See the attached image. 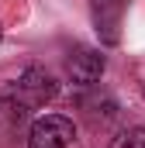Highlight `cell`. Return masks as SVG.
I'll return each mask as SVG.
<instances>
[{
    "mask_svg": "<svg viewBox=\"0 0 145 148\" xmlns=\"http://www.w3.org/2000/svg\"><path fill=\"white\" fill-rule=\"evenodd\" d=\"M55 93H59L55 76L45 73L41 66H28L17 79L0 83V100H10V103H17V107H24V110L45 107L48 100H55Z\"/></svg>",
    "mask_w": 145,
    "mask_h": 148,
    "instance_id": "6da1fadb",
    "label": "cell"
},
{
    "mask_svg": "<svg viewBox=\"0 0 145 148\" xmlns=\"http://www.w3.org/2000/svg\"><path fill=\"white\" fill-rule=\"evenodd\" d=\"M76 138V124L62 114H45L38 117L28 131V148H69Z\"/></svg>",
    "mask_w": 145,
    "mask_h": 148,
    "instance_id": "7a4b0ae2",
    "label": "cell"
},
{
    "mask_svg": "<svg viewBox=\"0 0 145 148\" xmlns=\"http://www.w3.org/2000/svg\"><path fill=\"white\" fill-rule=\"evenodd\" d=\"M104 55L97 48H86V45H76L69 55H66V76H69L76 86H93L100 76H104Z\"/></svg>",
    "mask_w": 145,
    "mask_h": 148,
    "instance_id": "3957f363",
    "label": "cell"
},
{
    "mask_svg": "<svg viewBox=\"0 0 145 148\" xmlns=\"http://www.w3.org/2000/svg\"><path fill=\"white\" fill-rule=\"evenodd\" d=\"M128 0H93V10H97V31L104 28V41H117V17H121V7Z\"/></svg>",
    "mask_w": 145,
    "mask_h": 148,
    "instance_id": "277c9868",
    "label": "cell"
},
{
    "mask_svg": "<svg viewBox=\"0 0 145 148\" xmlns=\"http://www.w3.org/2000/svg\"><path fill=\"white\" fill-rule=\"evenodd\" d=\"M107 148H145V127H128V131H121Z\"/></svg>",
    "mask_w": 145,
    "mask_h": 148,
    "instance_id": "5b68a950",
    "label": "cell"
},
{
    "mask_svg": "<svg viewBox=\"0 0 145 148\" xmlns=\"http://www.w3.org/2000/svg\"><path fill=\"white\" fill-rule=\"evenodd\" d=\"M0 35H3V28H0Z\"/></svg>",
    "mask_w": 145,
    "mask_h": 148,
    "instance_id": "8992f818",
    "label": "cell"
},
{
    "mask_svg": "<svg viewBox=\"0 0 145 148\" xmlns=\"http://www.w3.org/2000/svg\"><path fill=\"white\" fill-rule=\"evenodd\" d=\"M142 93H145V86H142Z\"/></svg>",
    "mask_w": 145,
    "mask_h": 148,
    "instance_id": "52a82bcc",
    "label": "cell"
}]
</instances>
